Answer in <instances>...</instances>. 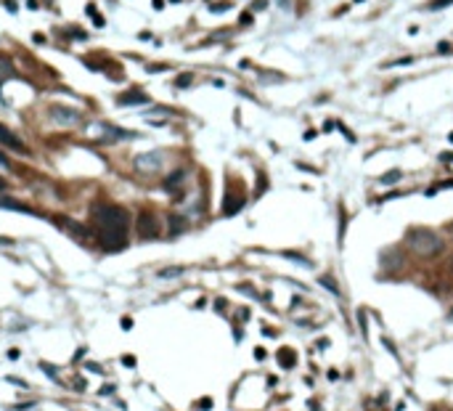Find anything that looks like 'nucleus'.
Instances as JSON below:
<instances>
[{
    "instance_id": "dca6fc26",
    "label": "nucleus",
    "mask_w": 453,
    "mask_h": 411,
    "mask_svg": "<svg viewBox=\"0 0 453 411\" xmlns=\"http://www.w3.org/2000/svg\"><path fill=\"white\" fill-rule=\"evenodd\" d=\"M398 178H400V173L392 170V173H387V175H382V183H392V181H398Z\"/></svg>"
},
{
    "instance_id": "c85d7f7f",
    "label": "nucleus",
    "mask_w": 453,
    "mask_h": 411,
    "mask_svg": "<svg viewBox=\"0 0 453 411\" xmlns=\"http://www.w3.org/2000/svg\"><path fill=\"white\" fill-rule=\"evenodd\" d=\"M120 324H122V329H130V326H133V321H130V319H122Z\"/></svg>"
},
{
    "instance_id": "cd10ccee",
    "label": "nucleus",
    "mask_w": 453,
    "mask_h": 411,
    "mask_svg": "<svg viewBox=\"0 0 453 411\" xmlns=\"http://www.w3.org/2000/svg\"><path fill=\"white\" fill-rule=\"evenodd\" d=\"M162 69H167V66H162V64H154V66H148V72H162Z\"/></svg>"
},
{
    "instance_id": "6e6552de",
    "label": "nucleus",
    "mask_w": 453,
    "mask_h": 411,
    "mask_svg": "<svg viewBox=\"0 0 453 411\" xmlns=\"http://www.w3.org/2000/svg\"><path fill=\"white\" fill-rule=\"evenodd\" d=\"M151 98L143 90H127L120 96V107H141V104H148Z\"/></svg>"
},
{
    "instance_id": "7c9ffc66",
    "label": "nucleus",
    "mask_w": 453,
    "mask_h": 411,
    "mask_svg": "<svg viewBox=\"0 0 453 411\" xmlns=\"http://www.w3.org/2000/svg\"><path fill=\"white\" fill-rule=\"evenodd\" d=\"M3 189H6V181H3V178H0V191H3Z\"/></svg>"
},
{
    "instance_id": "a878e982",
    "label": "nucleus",
    "mask_w": 453,
    "mask_h": 411,
    "mask_svg": "<svg viewBox=\"0 0 453 411\" xmlns=\"http://www.w3.org/2000/svg\"><path fill=\"white\" fill-rule=\"evenodd\" d=\"M265 8V0H254V11H262Z\"/></svg>"
},
{
    "instance_id": "4468645a",
    "label": "nucleus",
    "mask_w": 453,
    "mask_h": 411,
    "mask_svg": "<svg viewBox=\"0 0 453 411\" xmlns=\"http://www.w3.org/2000/svg\"><path fill=\"white\" fill-rule=\"evenodd\" d=\"M191 80H194V75H191V72H183V75H178V80H175V88H188V85H191Z\"/></svg>"
},
{
    "instance_id": "f257e3e1",
    "label": "nucleus",
    "mask_w": 453,
    "mask_h": 411,
    "mask_svg": "<svg viewBox=\"0 0 453 411\" xmlns=\"http://www.w3.org/2000/svg\"><path fill=\"white\" fill-rule=\"evenodd\" d=\"M93 220H96V233L101 244L109 252H120L127 244V231H130V213L117 204H96L93 207Z\"/></svg>"
},
{
    "instance_id": "a211bd4d",
    "label": "nucleus",
    "mask_w": 453,
    "mask_h": 411,
    "mask_svg": "<svg viewBox=\"0 0 453 411\" xmlns=\"http://www.w3.org/2000/svg\"><path fill=\"white\" fill-rule=\"evenodd\" d=\"M413 58L411 56H405V58H398V61H392V64H387V66H405V64H411Z\"/></svg>"
},
{
    "instance_id": "4be33fe9",
    "label": "nucleus",
    "mask_w": 453,
    "mask_h": 411,
    "mask_svg": "<svg viewBox=\"0 0 453 411\" xmlns=\"http://www.w3.org/2000/svg\"><path fill=\"white\" fill-rule=\"evenodd\" d=\"M239 21H241V24H252V14H241Z\"/></svg>"
},
{
    "instance_id": "412c9836",
    "label": "nucleus",
    "mask_w": 453,
    "mask_h": 411,
    "mask_svg": "<svg viewBox=\"0 0 453 411\" xmlns=\"http://www.w3.org/2000/svg\"><path fill=\"white\" fill-rule=\"evenodd\" d=\"M3 6H6V11H11V14H16V3H14V0H3Z\"/></svg>"
},
{
    "instance_id": "2f4dec72",
    "label": "nucleus",
    "mask_w": 453,
    "mask_h": 411,
    "mask_svg": "<svg viewBox=\"0 0 453 411\" xmlns=\"http://www.w3.org/2000/svg\"><path fill=\"white\" fill-rule=\"evenodd\" d=\"M448 138H450V141H453V133H450V135H448Z\"/></svg>"
},
{
    "instance_id": "aec40b11",
    "label": "nucleus",
    "mask_w": 453,
    "mask_h": 411,
    "mask_svg": "<svg viewBox=\"0 0 453 411\" xmlns=\"http://www.w3.org/2000/svg\"><path fill=\"white\" fill-rule=\"evenodd\" d=\"M210 406H212V401H210V398H204V401H199V403H196V408H202V411H207Z\"/></svg>"
},
{
    "instance_id": "f8f14e48",
    "label": "nucleus",
    "mask_w": 453,
    "mask_h": 411,
    "mask_svg": "<svg viewBox=\"0 0 453 411\" xmlns=\"http://www.w3.org/2000/svg\"><path fill=\"white\" fill-rule=\"evenodd\" d=\"M183 178H185V170H175V173H172L170 178L165 181V189H167V191H178L180 183H183Z\"/></svg>"
},
{
    "instance_id": "bb28decb",
    "label": "nucleus",
    "mask_w": 453,
    "mask_h": 411,
    "mask_svg": "<svg viewBox=\"0 0 453 411\" xmlns=\"http://www.w3.org/2000/svg\"><path fill=\"white\" fill-rule=\"evenodd\" d=\"M32 40H34V43H45V38H43L40 32H34V35H32Z\"/></svg>"
},
{
    "instance_id": "423d86ee",
    "label": "nucleus",
    "mask_w": 453,
    "mask_h": 411,
    "mask_svg": "<svg viewBox=\"0 0 453 411\" xmlns=\"http://www.w3.org/2000/svg\"><path fill=\"white\" fill-rule=\"evenodd\" d=\"M159 164H162V154H157V151H154V154H143V157L135 159V167L141 173H157Z\"/></svg>"
},
{
    "instance_id": "0eeeda50",
    "label": "nucleus",
    "mask_w": 453,
    "mask_h": 411,
    "mask_svg": "<svg viewBox=\"0 0 453 411\" xmlns=\"http://www.w3.org/2000/svg\"><path fill=\"white\" fill-rule=\"evenodd\" d=\"M241 207H244V194H234V189H228L223 202V215H236Z\"/></svg>"
},
{
    "instance_id": "ddd939ff",
    "label": "nucleus",
    "mask_w": 453,
    "mask_h": 411,
    "mask_svg": "<svg viewBox=\"0 0 453 411\" xmlns=\"http://www.w3.org/2000/svg\"><path fill=\"white\" fill-rule=\"evenodd\" d=\"M0 207H8V210H16V213H29L32 215V210L27 204H21V202H14V199H0Z\"/></svg>"
},
{
    "instance_id": "2eb2a0df",
    "label": "nucleus",
    "mask_w": 453,
    "mask_h": 411,
    "mask_svg": "<svg viewBox=\"0 0 453 411\" xmlns=\"http://www.w3.org/2000/svg\"><path fill=\"white\" fill-rule=\"evenodd\" d=\"M321 284L326 287V289H331V295H339V287H336V281H334V279L323 276V279H321Z\"/></svg>"
},
{
    "instance_id": "b1692460",
    "label": "nucleus",
    "mask_w": 453,
    "mask_h": 411,
    "mask_svg": "<svg viewBox=\"0 0 453 411\" xmlns=\"http://www.w3.org/2000/svg\"><path fill=\"white\" fill-rule=\"evenodd\" d=\"M254 358L262 361V358H265V350H262V348H257V350H254Z\"/></svg>"
},
{
    "instance_id": "f03ea898",
    "label": "nucleus",
    "mask_w": 453,
    "mask_h": 411,
    "mask_svg": "<svg viewBox=\"0 0 453 411\" xmlns=\"http://www.w3.org/2000/svg\"><path fill=\"white\" fill-rule=\"evenodd\" d=\"M405 242H408V247L419 257H437L445 250L443 236H437V233L429 231V228H411L405 233Z\"/></svg>"
},
{
    "instance_id": "9d476101",
    "label": "nucleus",
    "mask_w": 453,
    "mask_h": 411,
    "mask_svg": "<svg viewBox=\"0 0 453 411\" xmlns=\"http://www.w3.org/2000/svg\"><path fill=\"white\" fill-rule=\"evenodd\" d=\"M11 77H16V69H14L8 56H0V85H3L6 80H11Z\"/></svg>"
},
{
    "instance_id": "9b49d317",
    "label": "nucleus",
    "mask_w": 453,
    "mask_h": 411,
    "mask_svg": "<svg viewBox=\"0 0 453 411\" xmlns=\"http://www.w3.org/2000/svg\"><path fill=\"white\" fill-rule=\"evenodd\" d=\"M185 226H188V220H185V218H180V215H170V236H178V233H183Z\"/></svg>"
},
{
    "instance_id": "393cba45",
    "label": "nucleus",
    "mask_w": 453,
    "mask_h": 411,
    "mask_svg": "<svg viewBox=\"0 0 453 411\" xmlns=\"http://www.w3.org/2000/svg\"><path fill=\"white\" fill-rule=\"evenodd\" d=\"M151 3H154V8H157V11L165 8V0H151Z\"/></svg>"
},
{
    "instance_id": "5701e85b",
    "label": "nucleus",
    "mask_w": 453,
    "mask_h": 411,
    "mask_svg": "<svg viewBox=\"0 0 453 411\" xmlns=\"http://www.w3.org/2000/svg\"><path fill=\"white\" fill-rule=\"evenodd\" d=\"M122 363H125V366H135V358H130V356H125V358H122Z\"/></svg>"
},
{
    "instance_id": "1a4fd4ad",
    "label": "nucleus",
    "mask_w": 453,
    "mask_h": 411,
    "mask_svg": "<svg viewBox=\"0 0 453 411\" xmlns=\"http://www.w3.org/2000/svg\"><path fill=\"white\" fill-rule=\"evenodd\" d=\"M278 363H281L284 369H294V366H297L294 350H292V348H281V350H278Z\"/></svg>"
},
{
    "instance_id": "20e7f679",
    "label": "nucleus",
    "mask_w": 453,
    "mask_h": 411,
    "mask_svg": "<svg viewBox=\"0 0 453 411\" xmlns=\"http://www.w3.org/2000/svg\"><path fill=\"white\" fill-rule=\"evenodd\" d=\"M0 144L8 146V149H14V151H21V154H27V146H24V141H21L16 133H11L6 125H0Z\"/></svg>"
},
{
    "instance_id": "7ed1b4c3",
    "label": "nucleus",
    "mask_w": 453,
    "mask_h": 411,
    "mask_svg": "<svg viewBox=\"0 0 453 411\" xmlns=\"http://www.w3.org/2000/svg\"><path fill=\"white\" fill-rule=\"evenodd\" d=\"M138 236L141 239H157L159 236V223L154 213H141L138 215Z\"/></svg>"
},
{
    "instance_id": "6ab92c4d",
    "label": "nucleus",
    "mask_w": 453,
    "mask_h": 411,
    "mask_svg": "<svg viewBox=\"0 0 453 411\" xmlns=\"http://www.w3.org/2000/svg\"><path fill=\"white\" fill-rule=\"evenodd\" d=\"M437 51H440V53H450L453 48H450V43H445V40H443V43L437 45Z\"/></svg>"
},
{
    "instance_id": "f3484780",
    "label": "nucleus",
    "mask_w": 453,
    "mask_h": 411,
    "mask_svg": "<svg viewBox=\"0 0 453 411\" xmlns=\"http://www.w3.org/2000/svg\"><path fill=\"white\" fill-rule=\"evenodd\" d=\"M228 8H231V3H217V6H210L212 14H223V11H228Z\"/></svg>"
},
{
    "instance_id": "39448f33",
    "label": "nucleus",
    "mask_w": 453,
    "mask_h": 411,
    "mask_svg": "<svg viewBox=\"0 0 453 411\" xmlns=\"http://www.w3.org/2000/svg\"><path fill=\"white\" fill-rule=\"evenodd\" d=\"M51 117H53L56 122H61V125H74V122L80 120V112L69 109V107H53V109H51Z\"/></svg>"
},
{
    "instance_id": "c756f323",
    "label": "nucleus",
    "mask_w": 453,
    "mask_h": 411,
    "mask_svg": "<svg viewBox=\"0 0 453 411\" xmlns=\"http://www.w3.org/2000/svg\"><path fill=\"white\" fill-rule=\"evenodd\" d=\"M0 164H8V159H6L3 154H0Z\"/></svg>"
}]
</instances>
